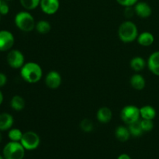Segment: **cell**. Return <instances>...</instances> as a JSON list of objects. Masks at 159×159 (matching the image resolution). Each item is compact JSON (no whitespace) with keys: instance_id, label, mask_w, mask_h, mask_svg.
<instances>
[{"instance_id":"cell-2","label":"cell","mask_w":159,"mask_h":159,"mask_svg":"<svg viewBox=\"0 0 159 159\" xmlns=\"http://www.w3.org/2000/svg\"><path fill=\"white\" fill-rule=\"evenodd\" d=\"M118 35L121 41L124 43H130L138 38V31L136 25L131 21L124 22L120 26Z\"/></svg>"},{"instance_id":"cell-23","label":"cell","mask_w":159,"mask_h":159,"mask_svg":"<svg viewBox=\"0 0 159 159\" xmlns=\"http://www.w3.org/2000/svg\"><path fill=\"white\" fill-rule=\"evenodd\" d=\"M22 6L27 10H32L40 6V0H20Z\"/></svg>"},{"instance_id":"cell-13","label":"cell","mask_w":159,"mask_h":159,"mask_svg":"<svg viewBox=\"0 0 159 159\" xmlns=\"http://www.w3.org/2000/svg\"><path fill=\"white\" fill-rule=\"evenodd\" d=\"M14 120L11 114L3 113L0 114V131H5L12 127Z\"/></svg>"},{"instance_id":"cell-8","label":"cell","mask_w":159,"mask_h":159,"mask_svg":"<svg viewBox=\"0 0 159 159\" xmlns=\"http://www.w3.org/2000/svg\"><path fill=\"white\" fill-rule=\"evenodd\" d=\"M15 42L13 35L8 30H0V51H7L12 48Z\"/></svg>"},{"instance_id":"cell-30","label":"cell","mask_w":159,"mask_h":159,"mask_svg":"<svg viewBox=\"0 0 159 159\" xmlns=\"http://www.w3.org/2000/svg\"><path fill=\"white\" fill-rule=\"evenodd\" d=\"M7 82V77L4 73L0 72V88L3 87Z\"/></svg>"},{"instance_id":"cell-5","label":"cell","mask_w":159,"mask_h":159,"mask_svg":"<svg viewBox=\"0 0 159 159\" xmlns=\"http://www.w3.org/2000/svg\"><path fill=\"white\" fill-rule=\"evenodd\" d=\"M141 116L140 109L133 105L126 106L122 109L120 113V117L124 123L129 124L139 120Z\"/></svg>"},{"instance_id":"cell-34","label":"cell","mask_w":159,"mask_h":159,"mask_svg":"<svg viewBox=\"0 0 159 159\" xmlns=\"http://www.w3.org/2000/svg\"><path fill=\"white\" fill-rule=\"evenodd\" d=\"M0 159H5V158H4V157H3V158H2V157L1 155H0Z\"/></svg>"},{"instance_id":"cell-20","label":"cell","mask_w":159,"mask_h":159,"mask_svg":"<svg viewBox=\"0 0 159 159\" xmlns=\"http://www.w3.org/2000/svg\"><path fill=\"white\" fill-rule=\"evenodd\" d=\"M130 67L135 71H141L145 67V61L141 57H135L130 61Z\"/></svg>"},{"instance_id":"cell-26","label":"cell","mask_w":159,"mask_h":159,"mask_svg":"<svg viewBox=\"0 0 159 159\" xmlns=\"http://www.w3.org/2000/svg\"><path fill=\"white\" fill-rule=\"evenodd\" d=\"M140 123L144 132H149L154 128V123L152 120L143 119L142 120L140 121Z\"/></svg>"},{"instance_id":"cell-19","label":"cell","mask_w":159,"mask_h":159,"mask_svg":"<svg viewBox=\"0 0 159 159\" xmlns=\"http://www.w3.org/2000/svg\"><path fill=\"white\" fill-rule=\"evenodd\" d=\"M11 107L16 111H21L25 107V101L20 96H14L10 102Z\"/></svg>"},{"instance_id":"cell-35","label":"cell","mask_w":159,"mask_h":159,"mask_svg":"<svg viewBox=\"0 0 159 159\" xmlns=\"http://www.w3.org/2000/svg\"><path fill=\"white\" fill-rule=\"evenodd\" d=\"M2 3V0H0V6H1Z\"/></svg>"},{"instance_id":"cell-3","label":"cell","mask_w":159,"mask_h":159,"mask_svg":"<svg viewBox=\"0 0 159 159\" xmlns=\"http://www.w3.org/2000/svg\"><path fill=\"white\" fill-rule=\"evenodd\" d=\"M15 24L23 32H30L36 27L35 20L30 12H20L15 16Z\"/></svg>"},{"instance_id":"cell-37","label":"cell","mask_w":159,"mask_h":159,"mask_svg":"<svg viewBox=\"0 0 159 159\" xmlns=\"http://www.w3.org/2000/svg\"><path fill=\"white\" fill-rule=\"evenodd\" d=\"M6 1H10V0H6Z\"/></svg>"},{"instance_id":"cell-17","label":"cell","mask_w":159,"mask_h":159,"mask_svg":"<svg viewBox=\"0 0 159 159\" xmlns=\"http://www.w3.org/2000/svg\"><path fill=\"white\" fill-rule=\"evenodd\" d=\"M145 80L141 75L135 74L130 79V85L134 89L142 90L145 87Z\"/></svg>"},{"instance_id":"cell-6","label":"cell","mask_w":159,"mask_h":159,"mask_svg":"<svg viewBox=\"0 0 159 159\" xmlns=\"http://www.w3.org/2000/svg\"><path fill=\"white\" fill-rule=\"evenodd\" d=\"M40 139L37 134L34 131H27L24 133L20 141L22 145L26 150L32 151L37 148L40 145Z\"/></svg>"},{"instance_id":"cell-36","label":"cell","mask_w":159,"mask_h":159,"mask_svg":"<svg viewBox=\"0 0 159 159\" xmlns=\"http://www.w3.org/2000/svg\"><path fill=\"white\" fill-rule=\"evenodd\" d=\"M0 20H1V14H0Z\"/></svg>"},{"instance_id":"cell-33","label":"cell","mask_w":159,"mask_h":159,"mask_svg":"<svg viewBox=\"0 0 159 159\" xmlns=\"http://www.w3.org/2000/svg\"><path fill=\"white\" fill-rule=\"evenodd\" d=\"M2 136L1 133H0V143L2 142Z\"/></svg>"},{"instance_id":"cell-31","label":"cell","mask_w":159,"mask_h":159,"mask_svg":"<svg viewBox=\"0 0 159 159\" xmlns=\"http://www.w3.org/2000/svg\"><path fill=\"white\" fill-rule=\"evenodd\" d=\"M117 159H131V158H130V157L128 155H127V154H122V155H120L119 157H118Z\"/></svg>"},{"instance_id":"cell-18","label":"cell","mask_w":159,"mask_h":159,"mask_svg":"<svg viewBox=\"0 0 159 159\" xmlns=\"http://www.w3.org/2000/svg\"><path fill=\"white\" fill-rule=\"evenodd\" d=\"M140 113L141 116L143 119L145 120H152L155 119L156 116V111L155 108H153L151 106H144L142 108L140 109Z\"/></svg>"},{"instance_id":"cell-24","label":"cell","mask_w":159,"mask_h":159,"mask_svg":"<svg viewBox=\"0 0 159 159\" xmlns=\"http://www.w3.org/2000/svg\"><path fill=\"white\" fill-rule=\"evenodd\" d=\"M23 134L22 133V131L19 129H11L9 131V134H8V137L10 139L11 141H16V142H19V141H21L22 137H23Z\"/></svg>"},{"instance_id":"cell-16","label":"cell","mask_w":159,"mask_h":159,"mask_svg":"<svg viewBox=\"0 0 159 159\" xmlns=\"http://www.w3.org/2000/svg\"><path fill=\"white\" fill-rule=\"evenodd\" d=\"M115 136L118 141L121 142H126L129 140L130 136V133L129 129L124 126H120L115 130Z\"/></svg>"},{"instance_id":"cell-14","label":"cell","mask_w":159,"mask_h":159,"mask_svg":"<svg viewBox=\"0 0 159 159\" xmlns=\"http://www.w3.org/2000/svg\"><path fill=\"white\" fill-rule=\"evenodd\" d=\"M96 116H97V120L99 122L102 123V124H107L111 120L113 113H112L110 109H109L108 107H102L98 110Z\"/></svg>"},{"instance_id":"cell-27","label":"cell","mask_w":159,"mask_h":159,"mask_svg":"<svg viewBox=\"0 0 159 159\" xmlns=\"http://www.w3.org/2000/svg\"><path fill=\"white\" fill-rule=\"evenodd\" d=\"M120 5L127 7V6H133L138 2V0H116Z\"/></svg>"},{"instance_id":"cell-22","label":"cell","mask_w":159,"mask_h":159,"mask_svg":"<svg viewBox=\"0 0 159 159\" xmlns=\"http://www.w3.org/2000/svg\"><path fill=\"white\" fill-rule=\"evenodd\" d=\"M51 28V24L49 23V22L46 21V20H40L36 24V29H37V32L41 34H46L49 33Z\"/></svg>"},{"instance_id":"cell-1","label":"cell","mask_w":159,"mask_h":159,"mask_svg":"<svg viewBox=\"0 0 159 159\" xmlns=\"http://www.w3.org/2000/svg\"><path fill=\"white\" fill-rule=\"evenodd\" d=\"M21 77L29 83H36L41 79L43 71L41 67L35 62H28L24 64L20 71Z\"/></svg>"},{"instance_id":"cell-11","label":"cell","mask_w":159,"mask_h":159,"mask_svg":"<svg viewBox=\"0 0 159 159\" xmlns=\"http://www.w3.org/2000/svg\"><path fill=\"white\" fill-rule=\"evenodd\" d=\"M134 11L135 13L141 18H148L152 15V12L151 6L144 2H137L134 6Z\"/></svg>"},{"instance_id":"cell-4","label":"cell","mask_w":159,"mask_h":159,"mask_svg":"<svg viewBox=\"0 0 159 159\" xmlns=\"http://www.w3.org/2000/svg\"><path fill=\"white\" fill-rule=\"evenodd\" d=\"M25 150L20 142L10 141L3 148V157L5 159H23Z\"/></svg>"},{"instance_id":"cell-21","label":"cell","mask_w":159,"mask_h":159,"mask_svg":"<svg viewBox=\"0 0 159 159\" xmlns=\"http://www.w3.org/2000/svg\"><path fill=\"white\" fill-rule=\"evenodd\" d=\"M129 131H130V134L133 135L134 137H140L143 134L142 127L141 126V123L140 121H136L132 124H129Z\"/></svg>"},{"instance_id":"cell-7","label":"cell","mask_w":159,"mask_h":159,"mask_svg":"<svg viewBox=\"0 0 159 159\" xmlns=\"http://www.w3.org/2000/svg\"><path fill=\"white\" fill-rule=\"evenodd\" d=\"M24 56L18 50H12L7 55V62L12 68H21L24 65Z\"/></svg>"},{"instance_id":"cell-32","label":"cell","mask_w":159,"mask_h":159,"mask_svg":"<svg viewBox=\"0 0 159 159\" xmlns=\"http://www.w3.org/2000/svg\"><path fill=\"white\" fill-rule=\"evenodd\" d=\"M2 102H3V94L2 93V92L0 91V105L2 103Z\"/></svg>"},{"instance_id":"cell-9","label":"cell","mask_w":159,"mask_h":159,"mask_svg":"<svg viewBox=\"0 0 159 159\" xmlns=\"http://www.w3.org/2000/svg\"><path fill=\"white\" fill-rule=\"evenodd\" d=\"M40 6L42 11L48 15H53L58 10L59 0H40Z\"/></svg>"},{"instance_id":"cell-12","label":"cell","mask_w":159,"mask_h":159,"mask_svg":"<svg viewBox=\"0 0 159 159\" xmlns=\"http://www.w3.org/2000/svg\"><path fill=\"white\" fill-rule=\"evenodd\" d=\"M148 66L154 75L159 76V51L151 54L148 60Z\"/></svg>"},{"instance_id":"cell-25","label":"cell","mask_w":159,"mask_h":159,"mask_svg":"<svg viewBox=\"0 0 159 159\" xmlns=\"http://www.w3.org/2000/svg\"><path fill=\"white\" fill-rule=\"evenodd\" d=\"M80 127L82 130H83L84 132L89 133V132H91L93 130V124L92 120H90L89 119H84L81 122Z\"/></svg>"},{"instance_id":"cell-29","label":"cell","mask_w":159,"mask_h":159,"mask_svg":"<svg viewBox=\"0 0 159 159\" xmlns=\"http://www.w3.org/2000/svg\"><path fill=\"white\" fill-rule=\"evenodd\" d=\"M9 7L6 3L3 2L0 6V14L1 15H6V14L9 13Z\"/></svg>"},{"instance_id":"cell-10","label":"cell","mask_w":159,"mask_h":159,"mask_svg":"<svg viewBox=\"0 0 159 159\" xmlns=\"http://www.w3.org/2000/svg\"><path fill=\"white\" fill-rule=\"evenodd\" d=\"M61 83V76L57 71H51L47 75L45 78V84L50 89L58 88Z\"/></svg>"},{"instance_id":"cell-15","label":"cell","mask_w":159,"mask_h":159,"mask_svg":"<svg viewBox=\"0 0 159 159\" xmlns=\"http://www.w3.org/2000/svg\"><path fill=\"white\" fill-rule=\"evenodd\" d=\"M138 41L140 45L144 47L151 46L155 41L153 34L149 32H144L138 37Z\"/></svg>"},{"instance_id":"cell-28","label":"cell","mask_w":159,"mask_h":159,"mask_svg":"<svg viewBox=\"0 0 159 159\" xmlns=\"http://www.w3.org/2000/svg\"><path fill=\"white\" fill-rule=\"evenodd\" d=\"M134 9H133L132 6H127V7H125L124 16H125L127 18H131L134 16Z\"/></svg>"}]
</instances>
